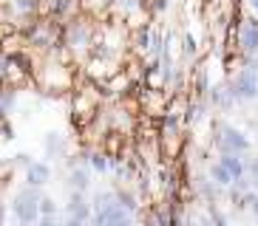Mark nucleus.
Returning <instances> with one entry per match:
<instances>
[{
    "instance_id": "f257e3e1",
    "label": "nucleus",
    "mask_w": 258,
    "mask_h": 226,
    "mask_svg": "<svg viewBox=\"0 0 258 226\" xmlns=\"http://www.w3.org/2000/svg\"><path fill=\"white\" fill-rule=\"evenodd\" d=\"M12 212H15V218L23 226L37 223V218H40V195L31 187L23 189V192L15 198V203H12Z\"/></svg>"
},
{
    "instance_id": "f03ea898",
    "label": "nucleus",
    "mask_w": 258,
    "mask_h": 226,
    "mask_svg": "<svg viewBox=\"0 0 258 226\" xmlns=\"http://www.w3.org/2000/svg\"><path fill=\"white\" fill-rule=\"evenodd\" d=\"M233 96L235 99H255L258 96V71L255 68H244L233 79Z\"/></svg>"
},
{
    "instance_id": "7ed1b4c3",
    "label": "nucleus",
    "mask_w": 258,
    "mask_h": 226,
    "mask_svg": "<svg viewBox=\"0 0 258 226\" xmlns=\"http://www.w3.org/2000/svg\"><path fill=\"white\" fill-rule=\"evenodd\" d=\"M219 147H221V153H238V156H244V153L250 150V139L235 128H221Z\"/></svg>"
},
{
    "instance_id": "20e7f679",
    "label": "nucleus",
    "mask_w": 258,
    "mask_h": 226,
    "mask_svg": "<svg viewBox=\"0 0 258 226\" xmlns=\"http://www.w3.org/2000/svg\"><path fill=\"white\" fill-rule=\"evenodd\" d=\"M219 164L224 167L230 175H233V184H235L238 178H244V175H247V164H244V158L238 156V153H221Z\"/></svg>"
},
{
    "instance_id": "39448f33",
    "label": "nucleus",
    "mask_w": 258,
    "mask_h": 226,
    "mask_svg": "<svg viewBox=\"0 0 258 226\" xmlns=\"http://www.w3.org/2000/svg\"><path fill=\"white\" fill-rule=\"evenodd\" d=\"M48 175H51V170H48V164H43V161H34V164H29V170H26L29 187H43L48 181Z\"/></svg>"
},
{
    "instance_id": "423d86ee",
    "label": "nucleus",
    "mask_w": 258,
    "mask_h": 226,
    "mask_svg": "<svg viewBox=\"0 0 258 226\" xmlns=\"http://www.w3.org/2000/svg\"><path fill=\"white\" fill-rule=\"evenodd\" d=\"M241 45L244 51H258V20H247L241 26Z\"/></svg>"
},
{
    "instance_id": "0eeeda50",
    "label": "nucleus",
    "mask_w": 258,
    "mask_h": 226,
    "mask_svg": "<svg viewBox=\"0 0 258 226\" xmlns=\"http://www.w3.org/2000/svg\"><path fill=\"white\" fill-rule=\"evenodd\" d=\"M69 212H71V215H77V218H85V220H88V215H91V209H88V203H85V198L80 195V192H77V195H71Z\"/></svg>"
},
{
    "instance_id": "6e6552de",
    "label": "nucleus",
    "mask_w": 258,
    "mask_h": 226,
    "mask_svg": "<svg viewBox=\"0 0 258 226\" xmlns=\"http://www.w3.org/2000/svg\"><path fill=\"white\" fill-rule=\"evenodd\" d=\"M210 175L216 178V184H221V187H230V184H233V175H230L221 164H213L210 167Z\"/></svg>"
},
{
    "instance_id": "1a4fd4ad",
    "label": "nucleus",
    "mask_w": 258,
    "mask_h": 226,
    "mask_svg": "<svg viewBox=\"0 0 258 226\" xmlns=\"http://www.w3.org/2000/svg\"><path fill=\"white\" fill-rule=\"evenodd\" d=\"M71 187H74L77 192L88 189V173H83V170H74V173H71Z\"/></svg>"
},
{
    "instance_id": "9d476101",
    "label": "nucleus",
    "mask_w": 258,
    "mask_h": 226,
    "mask_svg": "<svg viewBox=\"0 0 258 226\" xmlns=\"http://www.w3.org/2000/svg\"><path fill=\"white\" fill-rule=\"evenodd\" d=\"M105 226H131V218L122 212V206H116V212L105 220Z\"/></svg>"
},
{
    "instance_id": "9b49d317",
    "label": "nucleus",
    "mask_w": 258,
    "mask_h": 226,
    "mask_svg": "<svg viewBox=\"0 0 258 226\" xmlns=\"http://www.w3.org/2000/svg\"><path fill=\"white\" fill-rule=\"evenodd\" d=\"M54 212H57V206H54L51 198H40V215L43 218H54Z\"/></svg>"
},
{
    "instance_id": "f8f14e48",
    "label": "nucleus",
    "mask_w": 258,
    "mask_h": 226,
    "mask_svg": "<svg viewBox=\"0 0 258 226\" xmlns=\"http://www.w3.org/2000/svg\"><path fill=\"white\" fill-rule=\"evenodd\" d=\"M247 178H250V184L258 189V158H250V161H247Z\"/></svg>"
},
{
    "instance_id": "ddd939ff",
    "label": "nucleus",
    "mask_w": 258,
    "mask_h": 226,
    "mask_svg": "<svg viewBox=\"0 0 258 226\" xmlns=\"http://www.w3.org/2000/svg\"><path fill=\"white\" fill-rule=\"evenodd\" d=\"M91 167H94V170H99V173H105V170H108L105 156H102V153H94V156H91Z\"/></svg>"
},
{
    "instance_id": "4468645a",
    "label": "nucleus",
    "mask_w": 258,
    "mask_h": 226,
    "mask_svg": "<svg viewBox=\"0 0 258 226\" xmlns=\"http://www.w3.org/2000/svg\"><path fill=\"white\" fill-rule=\"evenodd\" d=\"M66 226H85V218H77V215H69Z\"/></svg>"
},
{
    "instance_id": "2eb2a0df",
    "label": "nucleus",
    "mask_w": 258,
    "mask_h": 226,
    "mask_svg": "<svg viewBox=\"0 0 258 226\" xmlns=\"http://www.w3.org/2000/svg\"><path fill=\"white\" fill-rule=\"evenodd\" d=\"M40 226H60V223H57L54 218H43V220H40Z\"/></svg>"
}]
</instances>
